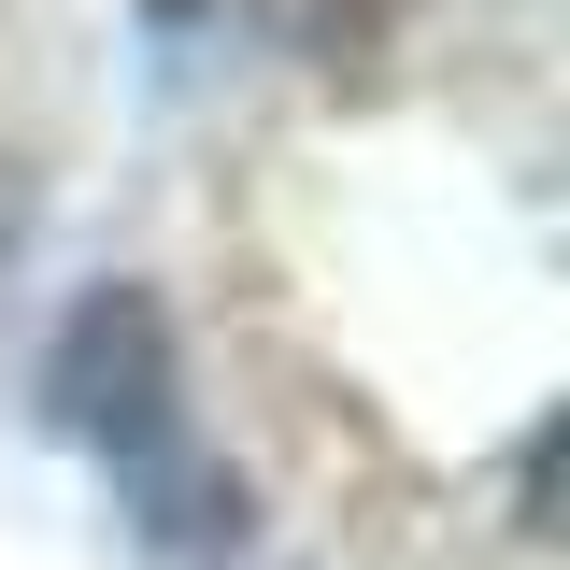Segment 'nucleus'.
Returning <instances> with one entry per match:
<instances>
[{
  "instance_id": "1",
  "label": "nucleus",
  "mask_w": 570,
  "mask_h": 570,
  "mask_svg": "<svg viewBox=\"0 0 570 570\" xmlns=\"http://www.w3.org/2000/svg\"><path fill=\"white\" fill-rule=\"evenodd\" d=\"M43 414L115 471V513L142 528V557H171V570H228L243 557V528H257V513H243V471L186 428L171 328H157L142 285H86V299H71L58 356H43Z\"/></svg>"
},
{
  "instance_id": "2",
  "label": "nucleus",
  "mask_w": 570,
  "mask_h": 570,
  "mask_svg": "<svg viewBox=\"0 0 570 570\" xmlns=\"http://www.w3.org/2000/svg\"><path fill=\"white\" fill-rule=\"evenodd\" d=\"M14 228H29V171L0 157V257H14Z\"/></svg>"
}]
</instances>
